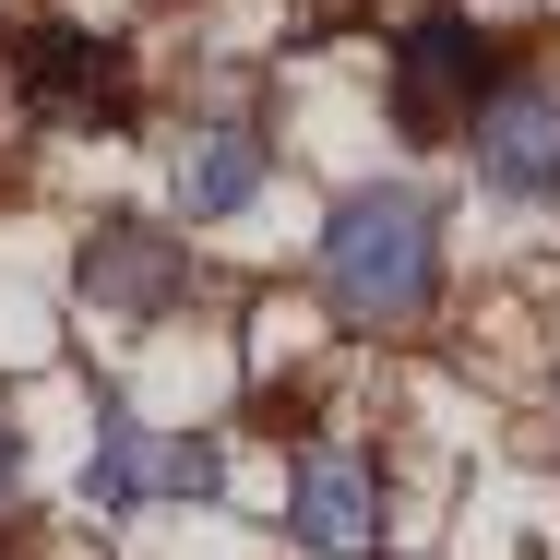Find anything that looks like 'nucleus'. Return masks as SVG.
Masks as SVG:
<instances>
[{"label": "nucleus", "mask_w": 560, "mask_h": 560, "mask_svg": "<svg viewBox=\"0 0 560 560\" xmlns=\"http://www.w3.org/2000/svg\"><path fill=\"white\" fill-rule=\"evenodd\" d=\"M323 311L346 335H418L442 311V203L418 179H358L323 215Z\"/></svg>", "instance_id": "1"}, {"label": "nucleus", "mask_w": 560, "mask_h": 560, "mask_svg": "<svg viewBox=\"0 0 560 560\" xmlns=\"http://www.w3.org/2000/svg\"><path fill=\"white\" fill-rule=\"evenodd\" d=\"M0 489H12V418H0Z\"/></svg>", "instance_id": "9"}, {"label": "nucleus", "mask_w": 560, "mask_h": 560, "mask_svg": "<svg viewBox=\"0 0 560 560\" xmlns=\"http://www.w3.org/2000/svg\"><path fill=\"white\" fill-rule=\"evenodd\" d=\"M24 96H36L48 119H84V131H108V119H119V48L72 36V24H48V36L24 48Z\"/></svg>", "instance_id": "8"}, {"label": "nucleus", "mask_w": 560, "mask_h": 560, "mask_svg": "<svg viewBox=\"0 0 560 560\" xmlns=\"http://www.w3.org/2000/svg\"><path fill=\"white\" fill-rule=\"evenodd\" d=\"M287 549L311 560H370L382 549V465L358 442H311L287 477Z\"/></svg>", "instance_id": "4"}, {"label": "nucleus", "mask_w": 560, "mask_h": 560, "mask_svg": "<svg viewBox=\"0 0 560 560\" xmlns=\"http://www.w3.org/2000/svg\"><path fill=\"white\" fill-rule=\"evenodd\" d=\"M501 96V60L465 12H418L394 36V131L406 143H442V131H477V108Z\"/></svg>", "instance_id": "3"}, {"label": "nucleus", "mask_w": 560, "mask_h": 560, "mask_svg": "<svg viewBox=\"0 0 560 560\" xmlns=\"http://www.w3.org/2000/svg\"><path fill=\"white\" fill-rule=\"evenodd\" d=\"M226 489V453L203 430H155V418H131L108 406L96 418V465H84V501L96 513H191V501H215Z\"/></svg>", "instance_id": "2"}, {"label": "nucleus", "mask_w": 560, "mask_h": 560, "mask_svg": "<svg viewBox=\"0 0 560 560\" xmlns=\"http://www.w3.org/2000/svg\"><path fill=\"white\" fill-rule=\"evenodd\" d=\"M262 179H275V143H262V119H238V108L191 119V131L167 143V203H179L191 226L250 215V203H262Z\"/></svg>", "instance_id": "5"}, {"label": "nucleus", "mask_w": 560, "mask_h": 560, "mask_svg": "<svg viewBox=\"0 0 560 560\" xmlns=\"http://www.w3.org/2000/svg\"><path fill=\"white\" fill-rule=\"evenodd\" d=\"M465 155H477V179L501 203H560V96L549 84H501L465 131Z\"/></svg>", "instance_id": "6"}, {"label": "nucleus", "mask_w": 560, "mask_h": 560, "mask_svg": "<svg viewBox=\"0 0 560 560\" xmlns=\"http://www.w3.org/2000/svg\"><path fill=\"white\" fill-rule=\"evenodd\" d=\"M179 299V238L143 215H108L96 238H84V311L96 323H155Z\"/></svg>", "instance_id": "7"}]
</instances>
